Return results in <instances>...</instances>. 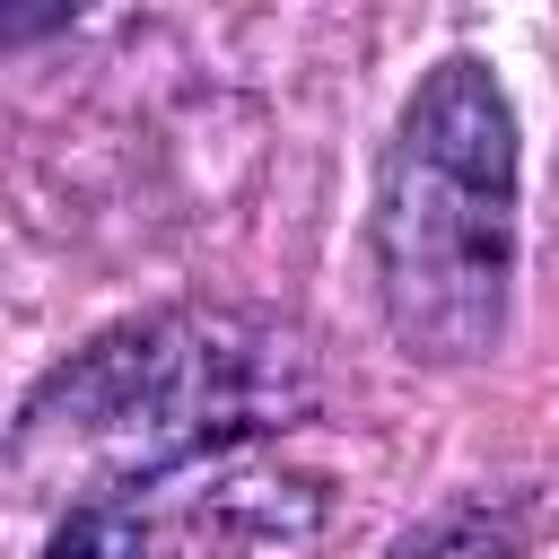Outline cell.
I'll return each instance as SVG.
<instances>
[{
  "label": "cell",
  "mask_w": 559,
  "mask_h": 559,
  "mask_svg": "<svg viewBox=\"0 0 559 559\" xmlns=\"http://www.w3.org/2000/svg\"><path fill=\"white\" fill-rule=\"evenodd\" d=\"M314 411V358L253 314H140L70 349L17 411V480L61 507L166 489Z\"/></svg>",
  "instance_id": "obj_1"
},
{
  "label": "cell",
  "mask_w": 559,
  "mask_h": 559,
  "mask_svg": "<svg viewBox=\"0 0 559 559\" xmlns=\"http://www.w3.org/2000/svg\"><path fill=\"white\" fill-rule=\"evenodd\" d=\"M376 297L411 358L472 367L507 341L515 288V105L489 61L445 52L376 166Z\"/></svg>",
  "instance_id": "obj_2"
},
{
  "label": "cell",
  "mask_w": 559,
  "mask_h": 559,
  "mask_svg": "<svg viewBox=\"0 0 559 559\" xmlns=\"http://www.w3.org/2000/svg\"><path fill=\"white\" fill-rule=\"evenodd\" d=\"M524 533H533V507L524 498H454L428 524H411L384 559H515Z\"/></svg>",
  "instance_id": "obj_3"
}]
</instances>
